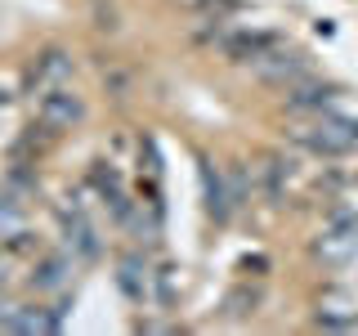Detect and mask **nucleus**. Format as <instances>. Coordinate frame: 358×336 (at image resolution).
<instances>
[{"label": "nucleus", "instance_id": "f257e3e1", "mask_svg": "<svg viewBox=\"0 0 358 336\" xmlns=\"http://www.w3.org/2000/svg\"><path fill=\"white\" fill-rule=\"evenodd\" d=\"M296 144H305L309 153H322V157L350 153L358 144V121L341 117V112H318L313 121H305V126L296 130Z\"/></svg>", "mask_w": 358, "mask_h": 336}, {"label": "nucleus", "instance_id": "f03ea898", "mask_svg": "<svg viewBox=\"0 0 358 336\" xmlns=\"http://www.w3.org/2000/svg\"><path fill=\"white\" fill-rule=\"evenodd\" d=\"M72 206H63V216H59V229H63V251L72 255L76 265H85V260H94L99 255V229H94V220L85 216V206L76 197H67Z\"/></svg>", "mask_w": 358, "mask_h": 336}, {"label": "nucleus", "instance_id": "7ed1b4c3", "mask_svg": "<svg viewBox=\"0 0 358 336\" xmlns=\"http://www.w3.org/2000/svg\"><path fill=\"white\" fill-rule=\"evenodd\" d=\"M251 67L264 76V81H278V85H287V81H291V85H296V81H309V72H313V63L305 59V54H300V50H287L282 41H278L273 50H264Z\"/></svg>", "mask_w": 358, "mask_h": 336}, {"label": "nucleus", "instance_id": "20e7f679", "mask_svg": "<svg viewBox=\"0 0 358 336\" xmlns=\"http://www.w3.org/2000/svg\"><path fill=\"white\" fill-rule=\"evenodd\" d=\"M81 117H85V104H81V94H72L67 85H54V90H45V94H41V126L50 130V134L76 126Z\"/></svg>", "mask_w": 358, "mask_h": 336}, {"label": "nucleus", "instance_id": "39448f33", "mask_svg": "<svg viewBox=\"0 0 358 336\" xmlns=\"http://www.w3.org/2000/svg\"><path fill=\"white\" fill-rule=\"evenodd\" d=\"M354 251H358V224L350 216H336L327 229L318 233V242H313V255L327 260V265H345Z\"/></svg>", "mask_w": 358, "mask_h": 336}, {"label": "nucleus", "instance_id": "423d86ee", "mask_svg": "<svg viewBox=\"0 0 358 336\" xmlns=\"http://www.w3.org/2000/svg\"><path fill=\"white\" fill-rule=\"evenodd\" d=\"M157 278H162V274H152L148 260H139V255H126V260H121L117 283H121V291H126L134 305H148V300H162V291L152 287Z\"/></svg>", "mask_w": 358, "mask_h": 336}, {"label": "nucleus", "instance_id": "0eeeda50", "mask_svg": "<svg viewBox=\"0 0 358 336\" xmlns=\"http://www.w3.org/2000/svg\"><path fill=\"white\" fill-rule=\"evenodd\" d=\"M67 76H72V59H67L63 50H50L27 72V85L36 90V94H45V90H54V85H67Z\"/></svg>", "mask_w": 358, "mask_h": 336}, {"label": "nucleus", "instance_id": "6e6552de", "mask_svg": "<svg viewBox=\"0 0 358 336\" xmlns=\"http://www.w3.org/2000/svg\"><path fill=\"white\" fill-rule=\"evenodd\" d=\"M201 184H206V211L215 220H229L233 216V206H238V202H233V184H229V175H220L215 166H201Z\"/></svg>", "mask_w": 358, "mask_h": 336}, {"label": "nucleus", "instance_id": "1a4fd4ad", "mask_svg": "<svg viewBox=\"0 0 358 336\" xmlns=\"http://www.w3.org/2000/svg\"><path fill=\"white\" fill-rule=\"evenodd\" d=\"M72 269H76V260H72L67 251H59V255H50V260H41V265H36L31 283H36L41 291H63L67 283H72Z\"/></svg>", "mask_w": 358, "mask_h": 336}, {"label": "nucleus", "instance_id": "9d476101", "mask_svg": "<svg viewBox=\"0 0 358 336\" xmlns=\"http://www.w3.org/2000/svg\"><path fill=\"white\" fill-rule=\"evenodd\" d=\"M291 112H336V90L331 85H300L291 94Z\"/></svg>", "mask_w": 358, "mask_h": 336}, {"label": "nucleus", "instance_id": "9b49d317", "mask_svg": "<svg viewBox=\"0 0 358 336\" xmlns=\"http://www.w3.org/2000/svg\"><path fill=\"white\" fill-rule=\"evenodd\" d=\"M255 171H260L264 197H278V193H282V184H291V162H282V157H264Z\"/></svg>", "mask_w": 358, "mask_h": 336}, {"label": "nucleus", "instance_id": "f8f14e48", "mask_svg": "<svg viewBox=\"0 0 358 336\" xmlns=\"http://www.w3.org/2000/svg\"><path fill=\"white\" fill-rule=\"evenodd\" d=\"M59 328V314H45V309H14L9 318V332H54Z\"/></svg>", "mask_w": 358, "mask_h": 336}, {"label": "nucleus", "instance_id": "ddd939ff", "mask_svg": "<svg viewBox=\"0 0 358 336\" xmlns=\"http://www.w3.org/2000/svg\"><path fill=\"white\" fill-rule=\"evenodd\" d=\"M121 224H130V229L139 233L143 242H152V238H157V211H143V206H134V211H130V216L121 220Z\"/></svg>", "mask_w": 358, "mask_h": 336}, {"label": "nucleus", "instance_id": "4468645a", "mask_svg": "<svg viewBox=\"0 0 358 336\" xmlns=\"http://www.w3.org/2000/svg\"><path fill=\"white\" fill-rule=\"evenodd\" d=\"M9 318H14V309H9L5 300H0V328H9Z\"/></svg>", "mask_w": 358, "mask_h": 336}, {"label": "nucleus", "instance_id": "2eb2a0df", "mask_svg": "<svg viewBox=\"0 0 358 336\" xmlns=\"http://www.w3.org/2000/svg\"><path fill=\"white\" fill-rule=\"evenodd\" d=\"M345 202H350V206H358V179L350 184V193H345Z\"/></svg>", "mask_w": 358, "mask_h": 336}, {"label": "nucleus", "instance_id": "dca6fc26", "mask_svg": "<svg viewBox=\"0 0 358 336\" xmlns=\"http://www.w3.org/2000/svg\"><path fill=\"white\" fill-rule=\"evenodd\" d=\"M5 274H9V265H5V255H0V283H5Z\"/></svg>", "mask_w": 358, "mask_h": 336}]
</instances>
